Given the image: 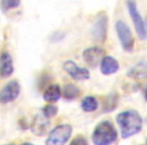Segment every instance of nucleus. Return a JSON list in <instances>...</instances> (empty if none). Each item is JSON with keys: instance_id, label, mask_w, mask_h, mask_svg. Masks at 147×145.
Segmentation results:
<instances>
[{"instance_id": "obj_1", "label": "nucleus", "mask_w": 147, "mask_h": 145, "mask_svg": "<svg viewBox=\"0 0 147 145\" xmlns=\"http://www.w3.org/2000/svg\"><path fill=\"white\" fill-rule=\"evenodd\" d=\"M116 121L120 127L121 136L124 139L129 138L142 130L143 119L136 110H126L119 113Z\"/></svg>"}, {"instance_id": "obj_2", "label": "nucleus", "mask_w": 147, "mask_h": 145, "mask_svg": "<svg viewBox=\"0 0 147 145\" xmlns=\"http://www.w3.org/2000/svg\"><path fill=\"white\" fill-rule=\"evenodd\" d=\"M118 132L109 120H104L100 122L92 134V141L94 145H111L116 141Z\"/></svg>"}, {"instance_id": "obj_3", "label": "nucleus", "mask_w": 147, "mask_h": 145, "mask_svg": "<svg viewBox=\"0 0 147 145\" xmlns=\"http://www.w3.org/2000/svg\"><path fill=\"white\" fill-rule=\"evenodd\" d=\"M73 127L69 124H61L55 126L49 132L45 145H65L71 138Z\"/></svg>"}, {"instance_id": "obj_4", "label": "nucleus", "mask_w": 147, "mask_h": 145, "mask_svg": "<svg viewBox=\"0 0 147 145\" xmlns=\"http://www.w3.org/2000/svg\"><path fill=\"white\" fill-rule=\"evenodd\" d=\"M126 4L129 15H130L131 19L133 21L137 35H138L141 40H145L146 39V25H145L144 19L141 16L140 12L138 10L136 1L135 0H127Z\"/></svg>"}, {"instance_id": "obj_5", "label": "nucleus", "mask_w": 147, "mask_h": 145, "mask_svg": "<svg viewBox=\"0 0 147 145\" xmlns=\"http://www.w3.org/2000/svg\"><path fill=\"white\" fill-rule=\"evenodd\" d=\"M116 31L122 49L127 53H131L134 49L135 40L128 24L123 20H118L116 22Z\"/></svg>"}, {"instance_id": "obj_6", "label": "nucleus", "mask_w": 147, "mask_h": 145, "mask_svg": "<svg viewBox=\"0 0 147 145\" xmlns=\"http://www.w3.org/2000/svg\"><path fill=\"white\" fill-rule=\"evenodd\" d=\"M107 31H108V15L105 12H101L96 16V19L93 23V38L97 41L104 42L107 38Z\"/></svg>"}, {"instance_id": "obj_7", "label": "nucleus", "mask_w": 147, "mask_h": 145, "mask_svg": "<svg viewBox=\"0 0 147 145\" xmlns=\"http://www.w3.org/2000/svg\"><path fill=\"white\" fill-rule=\"evenodd\" d=\"M20 84L18 81H9L1 90H0V104H8L15 101L20 95Z\"/></svg>"}, {"instance_id": "obj_8", "label": "nucleus", "mask_w": 147, "mask_h": 145, "mask_svg": "<svg viewBox=\"0 0 147 145\" xmlns=\"http://www.w3.org/2000/svg\"><path fill=\"white\" fill-rule=\"evenodd\" d=\"M63 67L71 79L76 81H86L90 79V71L86 67H81L73 61L63 63Z\"/></svg>"}, {"instance_id": "obj_9", "label": "nucleus", "mask_w": 147, "mask_h": 145, "mask_svg": "<svg viewBox=\"0 0 147 145\" xmlns=\"http://www.w3.org/2000/svg\"><path fill=\"white\" fill-rule=\"evenodd\" d=\"M105 55V51L102 47H88L83 51V59L85 63L91 67H96L100 63L101 59Z\"/></svg>"}, {"instance_id": "obj_10", "label": "nucleus", "mask_w": 147, "mask_h": 145, "mask_svg": "<svg viewBox=\"0 0 147 145\" xmlns=\"http://www.w3.org/2000/svg\"><path fill=\"white\" fill-rule=\"evenodd\" d=\"M49 126H51V122L49 121V118H47L41 113V114H37L33 118L30 125V130L36 136H43L49 131Z\"/></svg>"}, {"instance_id": "obj_11", "label": "nucleus", "mask_w": 147, "mask_h": 145, "mask_svg": "<svg viewBox=\"0 0 147 145\" xmlns=\"http://www.w3.org/2000/svg\"><path fill=\"white\" fill-rule=\"evenodd\" d=\"M14 65H13L12 57L7 51H3L0 55V78L7 79L13 74Z\"/></svg>"}, {"instance_id": "obj_12", "label": "nucleus", "mask_w": 147, "mask_h": 145, "mask_svg": "<svg viewBox=\"0 0 147 145\" xmlns=\"http://www.w3.org/2000/svg\"><path fill=\"white\" fill-rule=\"evenodd\" d=\"M100 71L105 76H110L117 73L119 69V61L111 55H104L100 61Z\"/></svg>"}, {"instance_id": "obj_13", "label": "nucleus", "mask_w": 147, "mask_h": 145, "mask_svg": "<svg viewBox=\"0 0 147 145\" xmlns=\"http://www.w3.org/2000/svg\"><path fill=\"white\" fill-rule=\"evenodd\" d=\"M147 75V67L146 63L144 61H139L135 65H133L127 73V76L134 80H143L146 78Z\"/></svg>"}, {"instance_id": "obj_14", "label": "nucleus", "mask_w": 147, "mask_h": 145, "mask_svg": "<svg viewBox=\"0 0 147 145\" xmlns=\"http://www.w3.org/2000/svg\"><path fill=\"white\" fill-rule=\"evenodd\" d=\"M61 97V89L59 85L53 84L47 87V90L43 92V100L49 103H55L59 101Z\"/></svg>"}, {"instance_id": "obj_15", "label": "nucleus", "mask_w": 147, "mask_h": 145, "mask_svg": "<svg viewBox=\"0 0 147 145\" xmlns=\"http://www.w3.org/2000/svg\"><path fill=\"white\" fill-rule=\"evenodd\" d=\"M80 94H81L80 89L77 86H75L74 84H67L61 89V95L67 101L75 100V99H77L80 96Z\"/></svg>"}, {"instance_id": "obj_16", "label": "nucleus", "mask_w": 147, "mask_h": 145, "mask_svg": "<svg viewBox=\"0 0 147 145\" xmlns=\"http://www.w3.org/2000/svg\"><path fill=\"white\" fill-rule=\"evenodd\" d=\"M99 103L94 96H86L81 103V108L85 112H94L98 109Z\"/></svg>"}, {"instance_id": "obj_17", "label": "nucleus", "mask_w": 147, "mask_h": 145, "mask_svg": "<svg viewBox=\"0 0 147 145\" xmlns=\"http://www.w3.org/2000/svg\"><path fill=\"white\" fill-rule=\"evenodd\" d=\"M57 111H59L57 106H55L53 103H49V104H47V106L42 109V114L45 115L47 118L49 119V118L55 117V115L57 114Z\"/></svg>"}, {"instance_id": "obj_18", "label": "nucleus", "mask_w": 147, "mask_h": 145, "mask_svg": "<svg viewBox=\"0 0 147 145\" xmlns=\"http://www.w3.org/2000/svg\"><path fill=\"white\" fill-rule=\"evenodd\" d=\"M21 3V0H1V5L5 10H10L18 7Z\"/></svg>"}, {"instance_id": "obj_19", "label": "nucleus", "mask_w": 147, "mask_h": 145, "mask_svg": "<svg viewBox=\"0 0 147 145\" xmlns=\"http://www.w3.org/2000/svg\"><path fill=\"white\" fill-rule=\"evenodd\" d=\"M69 145H89V142L87 138L83 135H78L71 140Z\"/></svg>"}, {"instance_id": "obj_20", "label": "nucleus", "mask_w": 147, "mask_h": 145, "mask_svg": "<svg viewBox=\"0 0 147 145\" xmlns=\"http://www.w3.org/2000/svg\"><path fill=\"white\" fill-rule=\"evenodd\" d=\"M20 145H34V144H32L31 142H23V143H21Z\"/></svg>"}, {"instance_id": "obj_21", "label": "nucleus", "mask_w": 147, "mask_h": 145, "mask_svg": "<svg viewBox=\"0 0 147 145\" xmlns=\"http://www.w3.org/2000/svg\"><path fill=\"white\" fill-rule=\"evenodd\" d=\"M5 145H14L13 143H8V144H5Z\"/></svg>"}, {"instance_id": "obj_22", "label": "nucleus", "mask_w": 147, "mask_h": 145, "mask_svg": "<svg viewBox=\"0 0 147 145\" xmlns=\"http://www.w3.org/2000/svg\"><path fill=\"white\" fill-rule=\"evenodd\" d=\"M141 145H144V144H141Z\"/></svg>"}]
</instances>
